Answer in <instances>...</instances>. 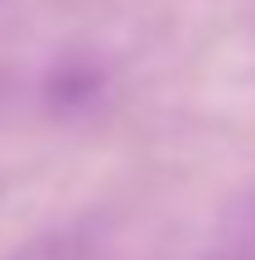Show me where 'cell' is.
<instances>
[{"label":"cell","mask_w":255,"mask_h":260,"mask_svg":"<svg viewBox=\"0 0 255 260\" xmlns=\"http://www.w3.org/2000/svg\"><path fill=\"white\" fill-rule=\"evenodd\" d=\"M198 260H255V183L227 203Z\"/></svg>","instance_id":"cell-1"},{"label":"cell","mask_w":255,"mask_h":260,"mask_svg":"<svg viewBox=\"0 0 255 260\" xmlns=\"http://www.w3.org/2000/svg\"><path fill=\"white\" fill-rule=\"evenodd\" d=\"M92 251H96V226L63 222V226H48V232L29 236L24 246L5 251L0 260H92Z\"/></svg>","instance_id":"cell-2"}]
</instances>
